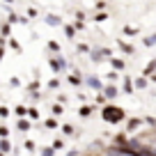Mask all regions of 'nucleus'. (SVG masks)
<instances>
[{"label":"nucleus","mask_w":156,"mask_h":156,"mask_svg":"<svg viewBox=\"0 0 156 156\" xmlns=\"http://www.w3.org/2000/svg\"><path fill=\"white\" fill-rule=\"evenodd\" d=\"M87 85H90V87H94V90H103V85L101 83H99V80H97V78H87Z\"/></svg>","instance_id":"7ed1b4c3"},{"label":"nucleus","mask_w":156,"mask_h":156,"mask_svg":"<svg viewBox=\"0 0 156 156\" xmlns=\"http://www.w3.org/2000/svg\"><path fill=\"white\" fill-rule=\"evenodd\" d=\"M136 87H140V90H142V87H147V78H145V76L136 80Z\"/></svg>","instance_id":"9b49d317"},{"label":"nucleus","mask_w":156,"mask_h":156,"mask_svg":"<svg viewBox=\"0 0 156 156\" xmlns=\"http://www.w3.org/2000/svg\"><path fill=\"white\" fill-rule=\"evenodd\" d=\"M151 80H154V83H156V76H154V78H151Z\"/></svg>","instance_id":"7c9ffc66"},{"label":"nucleus","mask_w":156,"mask_h":156,"mask_svg":"<svg viewBox=\"0 0 156 156\" xmlns=\"http://www.w3.org/2000/svg\"><path fill=\"white\" fill-rule=\"evenodd\" d=\"M103 92H106V97L108 99H112V97H117V87H112V85H108L106 90H103Z\"/></svg>","instance_id":"20e7f679"},{"label":"nucleus","mask_w":156,"mask_h":156,"mask_svg":"<svg viewBox=\"0 0 156 156\" xmlns=\"http://www.w3.org/2000/svg\"><path fill=\"white\" fill-rule=\"evenodd\" d=\"M151 71H156V60H151V62L145 67V76H147V73H151Z\"/></svg>","instance_id":"0eeeda50"},{"label":"nucleus","mask_w":156,"mask_h":156,"mask_svg":"<svg viewBox=\"0 0 156 156\" xmlns=\"http://www.w3.org/2000/svg\"><path fill=\"white\" fill-rule=\"evenodd\" d=\"M9 46H12V48H14V51H21V46H19V44H16L14 39H12V41H9Z\"/></svg>","instance_id":"bb28decb"},{"label":"nucleus","mask_w":156,"mask_h":156,"mask_svg":"<svg viewBox=\"0 0 156 156\" xmlns=\"http://www.w3.org/2000/svg\"><path fill=\"white\" fill-rule=\"evenodd\" d=\"M46 126H48V129H55V126H58V119H46Z\"/></svg>","instance_id":"412c9836"},{"label":"nucleus","mask_w":156,"mask_h":156,"mask_svg":"<svg viewBox=\"0 0 156 156\" xmlns=\"http://www.w3.org/2000/svg\"><path fill=\"white\" fill-rule=\"evenodd\" d=\"M156 44V34H154V37H147L145 39V46H154Z\"/></svg>","instance_id":"6ab92c4d"},{"label":"nucleus","mask_w":156,"mask_h":156,"mask_svg":"<svg viewBox=\"0 0 156 156\" xmlns=\"http://www.w3.org/2000/svg\"><path fill=\"white\" fill-rule=\"evenodd\" d=\"M9 30H12V28H9V25L5 23V25H2V28H0V34H2V37H5V34H9Z\"/></svg>","instance_id":"aec40b11"},{"label":"nucleus","mask_w":156,"mask_h":156,"mask_svg":"<svg viewBox=\"0 0 156 156\" xmlns=\"http://www.w3.org/2000/svg\"><path fill=\"white\" fill-rule=\"evenodd\" d=\"M101 117L106 119V122H110V124H117V122L124 119V110L122 108H115V106H106L101 110Z\"/></svg>","instance_id":"f257e3e1"},{"label":"nucleus","mask_w":156,"mask_h":156,"mask_svg":"<svg viewBox=\"0 0 156 156\" xmlns=\"http://www.w3.org/2000/svg\"><path fill=\"white\" fill-rule=\"evenodd\" d=\"M7 136H9V131L5 126H0V140H7Z\"/></svg>","instance_id":"2eb2a0df"},{"label":"nucleus","mask_w":156,"mask_h":156,"mask_svg":"<svg viewBox=\"0 0 156 156\" xmlns=\"http://www.w3.org/2000/svg\"><path fill=\"white\" fill-rule=\"evenodd\" d=\"M69 83H71L73 87H78V85L83 83V80H80V73H78V76H69Z\"/></svg>","instance_id":"423d86ee"},{"label":"nucleus","mask_w":156,"mask_h":156,"mask_svg":"<svg viewBox=\"0 0 156 156\" xmlns=\"http://www.w3.org/2000/svg\"><path fill=\"white\" fill-rule=\"evenodd\" d=\"M136 126H140V119H129V129L133 131Z\"/></svg>","instance_id":"dca6fc26"},{"label":"nucleus","mask_w":156,"mask_h":156,"mask_svg":"<svg viewBox=\"0 0 156 156\" xmlns=\"http://www.w3.org/2000/svg\"><path fill=\"white\" fill-rule=\"evenodd\" d=\"M119 48H122L124 53H133V46H129L126 41H119Z\"/></svg>","instance_id":"1a4fd4ad"},{"label":"nucleus","mask_w":156,"mask_h":156,"mask_svg":"<svg viewBox=\"0 0 156 156\" xmlns=\"http://www.w3.org/2000/svg\"><path fill=\"white\" fill-rule=\"evenodd\" d=\"M124 32H126V34H136V28H129V25H126V28H124Z\"/></svg>","instance_id":"c85d7f7f"},{"label":"nucleus","mask_w":156,"mask_h":156,"mask_svg":"<svg viewBox=\"0 0 156 156\" xmlns=\"http://www.w3.org/2000/svg\"><path fill=\"white\" fill-rule=\"evenodd\" d=\"M0 117H9V110H7V108H5V106L0 108Z\"/></svg>","instance_id":"a878e982"},{"label":"nucleus","mask_w":156,"mask_h":156,"mask_svg":"<svg viewBox=\"0 0 156 156\" xmlns=\"http://www.w3.org/2000/svg\"><path fill=\"white\" fill-rule=\"evenodd\" d=\"M16 115H19V117H25V115H28V108H25V106H19V108H16Z\"/></svg>","instance_id":"f8f14e48"},{"label":"nucleus","mask_w":156,"mask_h":156,"mask_svg":"<svg viewBox=\"0 0 156 156\" xmlns=\"http://www.w3.org/2000/svg\"><path fill=\"white\" fill-rule=\"evenodd\" d=\"M0 156H5V154H2V151H0Z\"/></svg>","instance_id":"473e14b6"},{"label":"nucleus","mask_w":156,"mask_h":156,"mask_svg":"<svg viewBox=\"0 0 156 156\" xmlns=\"http://www.w3.org/2000/svg\"><path fill=\"white\" fill-rule=\"evenodd\" d=\"M110 64H112V69H115V71H122V69H124V62H122V60H110Z\"/></svg>","instance_id":"39448f33"},{"label":"nucleus","mask_w":156,"mask_h":156,"mask_svg":"<svg viewBox=\"0 0 156 156\" xmlns=\"http://www.w3.org/2000/svg\"><path fill=\"white\" fill-rule=\"evenodd\" d=\"M110 156H124V154H117L115 149H110Z\"/></svg>","instance_id":"c756f323"},{"label":"nucleus","mask_w":156,"mask_h":156,"mask_svg":"<svg viewBox=\"0 0 156 156\" xmlns=\"http://www.w3.org/2000/svg\"><path fill=\"white\" fill-rule=\"evenodd\" d=\"M90 112H92V108H90V106H85V108H80V115H83V117H87V115H90Z\"/></svg>","instance_id":"4be33fe9"},{"label":"nucleus","mask_w":156,"mask_h":156,"mask_svg":"<svg viewBox=\"0 0 156 156\" xmlns=\"http://www.w3.org/2000/svg\"><path fill=\"white\" fill-rule=\"evenodd\" d=\"M28 115H30V117H34V119H37V117H39V112L34 110V108H28Z\"/></svg>","instance_id":"393cba45"},{"label":"nucleus","mask_w":156,"mask_h":156,"mask_svg":"<svg viewBox=\"0 0 156 156\" xmlns=\"http://www.w3.org/2000/svg\"><path fill=\"white\" fill-rule=\"evenodd\" d=\"M51 69H53V71L64 69V60H62V58H53V60H51Z\"/></svg>","instance_id":"f03ea898"},{"label":"nucleus","mask_w":156,"mask_h":156,"mask_svg":"<svg viewBox=\"0 0 156 156\" xmlns=\"http://www.w3.org/2000/svg\"><path fill=\"white\" fill-rule=\"evenodd\" d=\"M124 92H133V83L129 80V78L124 80Z\"/></svg>","instance_id":"ddd939ff"},{"label":"nucleus","mask_w":156,"mask_h":156,"mask_svg":"<svg viewBox=\"0 0 156 156\" xmlns=\"http://www.w3.org/2000/svg\"><path fill=\"white\" fill-rule=\"evenodd\" d=\"M46 21H48V23H53V25H58V23H60V21L55 19V16H48V19H46Z\"/></svg>","instance_id":"cd10ccee"},{"label":"nucleus","mask_w":156,"mask_h":156,"mask_svg":"<svg viewBox=\"0 0 156 156\" xmlns=\"http://www.w3.org/2000/svg\"><path fill=\"white\" fill-rule=\"evenodd\" d=\"M48 48L51 51H60V44H58V41H48Z\"/></svg>","instance_id":"b1692460"},{"label":"nucleus","mask_w":156,"mask_h":156,"mask_svg":"<svg viewBox=\"0 0 156 156\" xmlns=\"http://www.w3.org/2000/svg\"><path fill=\"white\" fill-rule=\"evenodd\" d=\"M41 156H55L53 154V147H44V149H41Z\"/></svg>","instance_id":"4468645a"},{"label":"nucleus","mask_w":156,"mask_h":156,"mask_svg":"<svg viewBox=\"0 0 156 156\" xmlns=\"http://www.w3.org/2000/svg\"><path fill=\"white\" fill-rule=\"evenodd\" d=\"M7 2H12V0H7Z\"/></svg>","instance_id":"72a5a7b5"},{"label":"nucleus","mask_w":156,"mask_h":156,"mask_svg":"<svg viewBox=\"0 0 156 156\" xmlns=\"http://www.w3.org/2000/svg\"><path fill=\"white\" fill-rule=\"evenodd\" d=\"M64 32H67V37H73V32H76V28H73V25H67V28H64Z\"/></svg>","instance_id":"a211bd4d"},{"label":"nucleus","mask_w":156,"mask_h":156,"mask_svg":"<svg viewBox=\"0 0 156 156\" xmlns=\"http://www.w3.org/2000/svg\"><path fill=\"white\" fill-rule=\"evenodd\" d=\"M53 115H62V103H55L53 106Z\"/></svg>","instance_id":"f3484780"},{"label":"nucleus","mask_w":156,"mask_h":156,"mask_svg":"<svg viewBox=\"0 0 156 156\" xmlns=\"http://www.w3.org/2000/svg\"><path fill=\"white\" fill-rule=\"evenodd\" d=\"M62 147H64V142H62V140H60V138H58V140L53 142V149H62Z\"/></svg>","instance_id":"5701e85b"},{"label":"nucleus","mask_w":156,"mask_h":156,"mask_svg":"<svg viewBox=\"0 0 156 156\" xmlns=\"http://www.w3.org/2000/svg\"><path fill=\"white\" fill-rule=\"evenodd\" d=\"M92 156H101V154H92Z\"/></svg>","instance_id":"2f4dec72"},{"label":"nucleus","mask_w":156,"mask_h":156,"mask_svg":"<svg viewBox=\"0 0 156 156\" xmlns=\"http://www.w3.org/2000/svg\"><path fill=\"white\" fill-rule=\"evenodd\" d=\"M19 129H21V131H28V129H30V122H28V119H19Z\"/></svg>","instance_id":"9d476101"},{"label":"nucleus","mask_w":156,"mask_h":156,"mask_svg":"<svg viewBox=\"0 0 156 156\" xmlns=\"http://www.w3.org/2000/svg\"><path fill=\"white\" fill-rule=\"evenodd\" d=\"M9 149H12V147H9V142H7V140H0V151H2V154H7Z\"/></svg>","instance_id":"6e6552de"}]
</instances>
